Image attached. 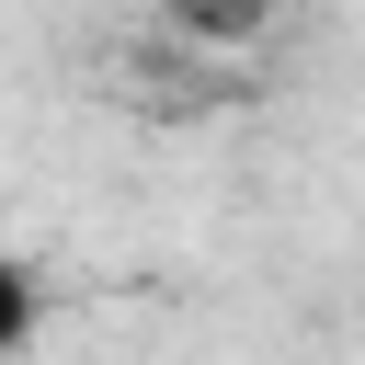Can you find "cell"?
Listing matches in <instances>:
<instances>
[{
	"instance_id": "cell-1",
	"label": "cell",
	"mask_w": 365,
	"mask_h": 365,
	"mask_svg": "<svg viewBox=\"0 0 365 365\" xmlns=\"http://www.w3.org/2000/svg\"><path fill=\"white\" fill-rule=\"evenodd\" d=\"M171 23L228 46V34H262V23H274V0H171Z\"/></svg>"
},
{
	"instance_id": "cell-2",
	"label": "cell",
	"mask_w": 365,
	"mask_h": 365,
	"mask_svg": "<svg viewBox=\"0 0 365 365\" xmlns=\"http://www.w3.org/2000/svg\"><path fill=\"white\" fill-rule=\"evenodd\" d=\"M34 319H46V297H34V274H23L11 251H0V365H11L23 342H34Z\"/></svg>"
}]
</instances>
